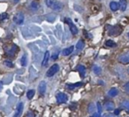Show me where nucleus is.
I'll list each match as a JSON object with an SVG mask.
<instances>
[{
	"instance_id": "25",
	"label": "nucleus",
	"mask_w": 129,
	"mask_h": 117,
	"mask_svg": "<svg viewBox=\"0 0 129 117\" xmlns=\"http://www.w3.org/2000/svg\"><path fill=\"white\" fill-rule=\"evenodd\" d=\"M5 65L6 66H7V67H13V63L11 62V61H9V60H6L5 61Z\"/></svg>"
},
{
	"instance_id": "14",
	"label": "nucleus",
	"mask_w": 129,
	"mask_h": 117,
	"mask_svg": "<svg viewBox=\"0 0 129 117\" xmlns=\"http://www.w3.org/2000/svg\"><path fill=\"white\" fill-rule=\"evenodd\" d=\"M119 6H120V9H121L122 12L125 11L126 9V6H127V3H126V0H119Z\"/></svg>"
},
{
	"instance_id": "6",
	"label": "nucleus",
	"mask_w": 129,
	"mask_h": 117,
	"mask_svg": "<svg viewBox=\"0 0 129 117\" xmlns=\"http://www.w3.org/2000/svg\"><path fill=\"white\" fill-rule=\"evenodd\" d=\"M23 108H24L23 102H20L18 105H17L16 111H15L13 117H20V115L22 114V112H23Z\"/></svg>"
},
{
	"instance_id": "15",
	"label": "nucleus",
	"mask_w": 129,
	"mask_h": 117,
	"mask_svg": "<svg viewBox=\"0 0 129 117\" xmlns=\"http://www.w3.org/2000/svg\"><path fill=\"white\" fill-rule=\"evenodd\" d=\"M118 93V90L117 88H111V90L108 92V95H109L110 97H115Z\"/></svg>"
},
{
	"instance_id": "16",
	"label": "nucleus",
	"mask_w": 129,
	"mask_h": 117,
	"mask_svg": "<svg viewBox=\"0 0 129 117\" xmlns=\"http://www.w3.org/2000/svg\"><path fill=\"white\" fill-rule=\"evenodd\" d=\"M27 55H23L21 58H20V64H21L23 67H25V66H27Z\"/></svg>"
},
{
	"instance_id": "32",
	"label": "nucleus",
	"mask_w": 129,
	"mask_h": 117,
	"mask_svg": "<svg viewBox=\"0 0 129 117\" xmlns=\"http://www.w3.org/2000/svg\"><path fill=\"white\" fill-rule=\"evenodd\" d=\"M119 111H120V110H119V109H116V110H115V111H114V114L118 115V113H119Z\"/></svg>"
},
{
	"instance_id": "21",
	"label": "nucleus",
	"mask_w": 129,
	"mask_h": 117,
	"mask_svg": "<svg viewBox=\"0 0 129 117\" xmlns=\"http://www.w3.org/2000/svg\"><path fill=\"white\" fill-rule=\"evenodd\" d=\"M35 93H36V92H35V90H33V89H31V90L27 91V99H31L35 96Z\"/></svg>"
},
{
	"instance_id": "24",
	"label": "nucleus",
	"mask_w": 129,
	"mask_h": 117,
	"mask_svg": "<svg viewBox=\"0 0 129 117\" xmlns=\"http://www.w3.org/2000/svg\"><path fill=\"white\" fill-rule=\"evenodd\" d=\"M31 8H32V9H34V10L38 9V8H39V4H38V3H36V2H32V3H31Z\"/></svg>"
},
{
	"instance_id": "3",
	"label": "nucleus",
	"mask_w": 129,
	"mask_h": 117,
	"mask_svg": "<svg viewBox=\"0 0 129 117\" xmlns=\"http://www.w3.org/2000/svg\"><path fill=\"white\" fill-rule=\"evenodd\" d=\"M58 71H59V65H58V64H53V65H52L51 67H50V69L47 71L46 77H48V78H50V77L54 76V75H55Z\"/></svg>"
},
{
	"instance_id": "1",
	"label": "nucleus",
	"mask_w": 129,
	"mask_h": 117,
	"mask_svg": "<svg viewBox=\"0 0 129 117\" xmlns=\"http://www.w3.org/2000/svg\"><path fill=\"white\" fill-rule=\"evenodd\" d=\"M45 4L49 8L54 11H61L64 7L63 4L58 0H45Z\"/></svg>"
},
{
	"instance_id": "7",
	"label": "nucleus",
	"mask_w": 129,
	"mask_h": 117,
	"mask_svg": "<svg viewBox=\"0 0 129 117\" xmlns=\"http://www.w3.org/2000/svg\"><path fill=\"white\" fill-rule=\"evenodd\" d=\"M46 87H47V84L45 81H41L38 85V92H39L40 95H44L45 92H46Z\"/></svg>"
},
{
	"instance_id": "19",
	"label": "nucleus",
	"mask_w": 129,
	"mask_h": 117,
	"mask_svg": "<svg viewBox=\"0 0 129 117\" xmlns=\"http://www.w3.org/2000/svg\"><path fill=\"white\" fill-rule=\"evenodd\" d=\"M88 112H89V113H95V105L94 104V103H90V104L88 105Z\"/></svg>"
},
{
	"instance_id": "31",
	"label": "nucleus",
	"mask_w": 129,
	"mask_h": 117,
	"mask_svg": "<svg viewBox=\"0 0 129 117\" xmlns=\"http://www.w3.org/2000/svg\"><path fill=\"white\" fill-rule=\"evenodd\" d=\"M92 117H101V115H100V113H98L97 112H95V113H93Z\"/></svg>"
},
{
	"instance_id": "33",
	"label": "nucleus",
	"mask_w": 129,
	"mask_h": 117,
	"mask_svg": "<svg viewBox=\"0 0 129 117\" xmlns=\"http://www.w3.org/2000/svg\"><path fill=\"white\" fill-rule=\"evenodd\" d=\"M2 88H3V85H2V83L0 82V91L2 90Z\"/></svg>"
},
{
	"instance_id": "26",
	"label": "nucleus",
	"mask_w": 129,
	"mask_h": 117,
	"mask_svg": "<svg viewBox=\"0 0 129 117\" xmlns=\"http://www.w3.org/2000/svg\"><path fill=\"white\" fill-rule=\"evenodd\" d=\"M7 17H8L7 13H2V14H0V20H6V19H7Z\"/></svg>"
},
{
	"instance_id": "4",
	"label": "nucleus",
	"mask_w": 129,
	"mask_h": 117,
	"mask_svg": "<svg viewBox=\"0 0 129 117\" xmlns=\"http://www.w3.org/2000/svg\"><path fill=\"white\" fill-rule=\"evenodd\" d=\"M56 99H57V102L58 104H64L68 100V96L64 92H58L56 95Z\"/></svg>"
},
{
	"instance_id": "10",
	"label": "nucleus",
	"mask_w": 129,
	"mask_h": 117,
	"mask_svg": "<svg viewBox=\"0 0 129 117\" xmlns=\"http://www.w3.org/2000/svg\"><path fill=\"white\" fill-rule=\"evenodd\" d=\"M110 8H111V11L116 12L119 9L120 6H119V4H118V2H114V1H112V2L110 3Z\"/></svg>"
},
{
	"instance_id": "35",
	"label": "nucleus",
	"mask_w": 129,
	"mask_h": 117,
	"mask_svg": "<svg viewBox=\"0 0 129 117\" xmlns=\"http://www.w3.org/2000/svg\"><path fill=\"white\" fill-rule=\"evenodd\" d=\"M127 35H128V37H129V33H128V34H127Z\"/></svg>"
},
{
	"instance_id": "28",
	"label": "nucleus",
	"mask_w": 129,
	"mask_h": 117,
	"mask_svg": "<svg viewBox=\"0 0 129 117\" xmlns=\"http://www.w3.org/2000/svg\"><path fill=\"white\" fill-rule=\"evenodd\" d=\"M124 89H125V92L129 93V82H127V83L125 84V85H124Z\"/></svg>"
},
{
	"instance_id": "23",
	"label": "nucleus",
	"mask_w": 129,
	"mask_h": 117,
	"mask_svg": "<svg viewBox=\"0 0 129 117\" xmlns=\"http://www.w3.org/2000/svg\"><path fill=\"white\" fill-rule=\"evenodd\" d=\"M122 106H124V108H125L127 112H129V100L123 101V102H122Z\"/></svg>"
},
{
	"instance_id": "8",
	"label": "nucleus",
	"mask_w": 129,
	"mask_h": 117,
	"mask_svg": "<svg viewBox=\"0 0 129 117\" xmlns=\"http://www.w3.org/2000/svg\"><path fill=\"white\" fill-rule=\"evenodd\" d=\"M118 62L123 64H129V52H127V53H125V54H122V55L118 57Z\"/></svg>"
},
{
	"instance_id": "20",
	"label": "nucleus",
	"mask_w": 129,
	"mask_h": 117,
	"mask_svg": "<svg viewBox=\"0 0 129 117\" xmlns=\"http://www.w3.org/2000/svg\"><path fill=\"white\" fill-rule=\"evenodd\" d=\"M105 107L107 111H111V110L114 109V104L112 102H107L105 104Z\"/></svg>"
},
{
	"instance_id": "17",
	"label": "nucleus",
	"mask_w": 129,
	"mask_h": 117,
	"mask_svg": "<svg viewBox=\"0 0 129 117\" xmlns=\"http://www.w3.org/2000/svg\"><path fill=\"white\" fill-rule=\"evenodd\" d=\"M105 46L109 47V48H114V47L117 46V44L113 41H111V40H107L105 41Z\"/></svg>"
},
{
	"instance_id": "11",
	"label": "nucleus",
	"mask_w": 129,
	"mask_h": 117,
	"mask_svg": "<svg viewBox=\"0 0 129 117\" xmlns=\"http://www.w3.org/2000/svg\"><path fill=\"white\" fill-rule=\"evenodd\" d=\"M49 58H50V52L46 51V52H45V54H44V56H43L42 65H43V66H46L47 64H48V62H49Z\"/></svg>"
},
{
	"instance_id": "27",
	"label": "nucleus",
	"mask_w": 129,
	"mask_h": 117,
	"mask_svg": "<svg viewBox=\"0 0 129 117\" xmlns=\"http://www.w3.org/2000/svg\"><path fill=\"white\" fill-rule=\"evenodd\" d=\"M96 107H97V113H101V112H102V106H101V104L99 102L96 103Z\"/></svg>"
},
{
	"instance_id": "34",
	"label": "nucleus",
	"mask_w": 129,
	"mask_h": 117,
	"mask_svg": "<svg viewBox=\"0 0 129 117\" xmlns=\"http://www.w3.org/2000/svg\"><path fill=\"white\" fill-rule=\"evenodd\" d=\"M18 1H19V0H13V2H15V3H17Z\"/></svg>"
},
{
	"instance_id": "30",
	"label": "nucleus",
	"mask_w": 129,
	"mask_h": 117,
	"mask_svg": "<svg viewBox=\"0 0 129 117\" xmlns=\"http://www.w3.org/2000/svg\"><path fill=\"white\" fill-rule=\"evenodd\" d=\"M102 117H113V114H111V113H104V114H103Z\"/></svg>"
},
{
	"instance_id": "18",
	"label": "nucleus",
	"mask_w": 129,
	"mask_h": 117,
	"mask_svg": "<svg viewBox=\"0 0 129 117\" xmlns=\"http://www.w3.org/2000/svg\"><path fill=\"white\" fill-rule=\"evenodd\" d=\"M84 46H85V44H84V42H83V41L80 40V41L77 42V44H76V47H75V48H77L78 50H81V49H83Z\"/></svg>"
},
{
	"instance_id": "13",
	"label": "nucleus",
	"mask_w": 129,
	"mask_h": 117,
	"mask_svg": "<svg viewBox=\"0 0 129 117\" xmlns=\"http://www.w3.org/2000/svg\"><path fill=\"white\" fill-rule=\"evenodd\" d=\"M78 71H79L80 75H81V76L82 77V78H84L85 75H86V71H87V70H86V68H85V66L79 65V66H78Z\"/></svg>"
},
{
	"instance_id": "22",
	"label": "nucleus",
	"mask_w": 129,
	"mask_h": 117,
	"mask_svg": "<svg viewBox=\"0 0 129 117\" xmlns=\"http://www.w3.org/2000/svg\"><path fill=\"white\" fill-rule=\"evenodd\" d=\"M93 71L95 72V74L99 75V74L101 73V71H102V69H101V68L99 67L98 65H94V67H93Z\"/></svg>"
},
{
	"instance_id": "12",
	"label": "nucleus",
	"mask_w": 129,
	"mask_h": 117,
	"mask_svg": "<svg viewBox=\"0 0 129 117\" xmlns=\"http://www.w3.org/2000/svg\"><path fill=\"white\" fill-rule=\"evenodd\" d=\"M82 85V82H77L75 84H70V85H67V88L69 89V90H73V89L76 88V87H79Z\"/></svg>"
},
{
	"instance_id": "5",
	"label": "nucleus",
	"mask_w": 129,
	"mask_h": 117,
	"mask_svg": "<svg viewBox=\"0 0 129 117\" xmlns=\"http://www.w3.org/2000/svg\"><path fill=\"white\" fill-rule=\"evenodd\" d=\"M24 20H25V17H24V14L21 13H18L13 16V22L17 25H21L23 24Z\"/></svg>"
},
{
	"instance_id": "9",
	"label": "nucleus",
	"mask_w": 129,
	"mask_h": 117,
	"mask_svg": "<svg viewBox=\"0 0 129 117\" xmlns=\"http://www.w3.org/2000/svg\"><path fill=\"white\" fill-rule=\"evenodd\" d=\"M74 49V46H71V47H69V48H64V49L62 51V55H64V56H67V55H71V54L73 53Z\"/></svg>"
},
{
	"instance_id": "29",
	"label": "nucleus",
	"mask_w": 129,
	"mask_h": 117,
	"mask_svg": "<svg viewBox=\"0 0 129 117\" xmlns=\"http://www.w3.org/2000/svg\"><path fill=\"white\" fill-rule=\"evenodd\" d=\"M26 117H35V114H34V113H33V112L29 111L28 113H27V115H26Z\"/></svg>"
},
{
	"instance_id": "2",
	"label": "nucleus",
	"mask_w": 129,
	"mask_h": 117,
	"mask_svg": "<svg viewBox=\"0 0 129 117\" xmlns=\"http://www.w3.org/2000/svg\"><path fill=\"white\" fill-rule=\"evenodd\" d=\"M64 22L69 26V28H70V31L73 34H78V28L76 27V26L74 24V22L72 21L70 18H64Z\"/></svg>"
}]
</instances>
